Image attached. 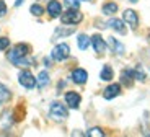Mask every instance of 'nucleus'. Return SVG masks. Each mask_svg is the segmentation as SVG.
Listing matches in <instances>:
<instances>
[{"label": "nucleus", "instance_id": "obj_30", "mask_svg": "<svg viewBox=\"0 0 150 137\" xmlns=\"http://www.w3.org/2000/svg\"><path fill=\"white\" fill-rule=\"evenodd\" d=\"M83 2H90V0H83Z\"/></svg>", "mask_w": 150, "mask_h": 137}, {"label": "nucleus", "instance_id": "obj_16", "mask_svg": "<svg viewBox=\"0 0 150 137\" xmlns=\"http://www.w3.org/2000/svg\"><path fill=\"white\" fill-rule=\"evenodd\" d=\"M36 82H38V87H39V88H44V87H47V85H49V74H47L46 70L39 72Z\"/></svg>", "mask_w": 150, "mask_h": 137}, {"label": "nucleus", "instance_id": "obj_18", "mask_svg": "<svg viewBox=\"0 0 150 137\" xmlns=\"http://www.w3.org/2000/svg\"><path fill=\"white\" fill-rule=\"evenodd\" d=\"M10 98H11V92H10V90H8L5 85H2V83H0V104H2V103H7Z\"/></svg>", "mask_w": 150, "mask_h": 137}, {"label": "nucleus", "instance_id": "obj_22", "mask_svg": "<svg viewBox=\"0 0 150 137\" xmlns=\"http://www.w3.org/2000/svg\"><path fill=\"white\" fill-rule=\"evenodd\" d=\"M132 72H134V78H137L139 82H144V80H145V72H144L142 65H135V69H134Z\"/></svg>", "mask_w": 150, "mask_h": 137}, {"label": "nucleus", "instance_id": "obj_23", "mask_svg": "<svg viewBox=\"0 0 150 137\" xmlns=\"http://www.w3.org/2000/svg\"><path fill=\"white\" fill-rule=\"evenodd\" d=\"M30 11L33 13L34 16H41L42 13H44V8H42L39 4H34V5H31V7H30Z\"/></svg>", "mask_w": 150, "mask_h": 137}, {"label": "nucleus", "instance_id": "obj_21", "mask_svg": "<svg viewBox=\"0 0 150 137\" xmlns=\"http://www.w3.org/2000/svg\"><path fill=\"white\" fill-rule=\"evenodd\" d=\"M85 137H105V132H103L101 127H91L85 134Z\"/></svg>", "mask_w": 150, "mask_h": 137}, {"label": "nucleus", "instance_id": "obj_3", "mask_svg": "<svg viewBox=\"0 0 150 137\" xmlns=\"http://www.w3.org/2000/svg\"><path fill=\"white\" fill-rule=\"evenodd\" d=\"M60 20L64 25H79L80 21L83 20V15L80 13L79 10H74V8H69L65 13L60 15Z\"/></svg>", "mask_w": 150, "mask_h": 137}, {"label": "nucleus", "instance_id": "obj_11", "mask_svg": "<svg viewBox=\"0 0 150 137\" xmlns=\"http://www.w3.org/2000/svg\"><path fill=\"white\" fill-rule=\"evenodd\" d=\"M47 13L52 18H56V16H60L62 15V5L57 2V0H51L47 4Z\"/></svg>", "mask_w": 150, "mask_h": 137}, {"label": "nucleus", "instance_id": "obj_10", "mask_svg": "<svg viewBox=\"0 0 150 137\" xmlns=\"http://www.w3.org/2000/svg\"><path fill=\"white\" fill-rule=\"evenodd\" d=\"M72 80L79 85H83L88 80V74H86L85 69H75V70H72Z\"/></svg>", "mask_w": 150, "mask_h": 137}, {"label": "nucleus", "instance_id": "obj_31", "mask_svg": "<svg viewBox=\"0 0 150 137\" xmlns=\"http://www.w3.org/2000/svg\"><path fill=\"white\" fill-rule=\"evenodd\" d=\"M147 137H150V136H147Z\"/></svg>", "mask_w": 150, "mask_h": 137}, {"label": "nucleus", "instance_id": "obj_29", "mask_svg": "<svg viewBox=\"0 0 150 137\" xmlns=\"http://www.w3.org/2000/svg\"><path fill=\"white\" fill-rule=\"evenodd\" d=\"M129 2H132V4H135V2H137V0H129Z\"/></svg>", "mask_w": 150, "mask_h": 137}, {"label": "nucleus", "instance_id": "obj_26", "mask_svg": "<svg viewBox=\"0 0 150 137\" xmlns=\"http://www.w3.org/2000/svg\"><path fill=\"white\" fill-rule=\"evenodd\" d=\"M5 13H7V5L4 0H0V16H4Z\"/></svg>", "mask_w": 150, "mask_h": 137}, {"label": "nucleus", "instance_id": "obj_19", "mask_svg": "<svg viewBox=\"0 0 150 137\" xmlns=\"http://www.w3.org/2000/svg\"><path fill=\"white\" fill-rule=\"evenodd\" d=\"M117 11V4H114V2H108V4L103 5V13L105 15H114Z\"/></svg>", "mask_w": 150, "mask_h": 137}, {"label": "nucleus", "instance_id": "obj_9", "mask_svg": "<svg viewBox=\"0 0 150 137\" xmlns=\"http://www.w3.org/2000/svg\"><path fill=\"white\" fill-rule=\"evenodd\" d=\"M119 93H121V85L119 83H111V85H108L105 88L103 97H105V100H112V98H116Z\"/></svg>", "mask_w": 150, "mask_h": 137}, {"label": "nucleus", "instance_id": "obj_24", "mask_svg": "<svg viewBox=\"0 0 150 137\" xmlns=\"http://www.w3.org/2000/svg\"><path fill=\"white\" fill-rule=\"evenodd\" d=\"M8 46H10V39L5 38V36H2V38H0V51H5Z\"/></svg>", "mask_w": 150, "mask_h": 137}, {"label": "nucleus", "instance_id": "obj_12", "mask_svg": "<svg viewBox=\"0 0 150 137\" xmlns=\"http://www.w3.org/2000/svg\"><path fill=\"white\" fill-rule=\"evenodd\" d=\"M108 26H111L114 31H117L119 34H126L127 33V30H126V26H124V21L119 18H111L108 21Z\"/></svg>", "mask_w": 150, "mask_h": 137}, {"label": "nucleus", "instance_id": "obj_6", "mask_svg": "<svg viewBox=\"0 0 150 137\" xmlns=\"http://www.w3.org/2000/svg\"><path fill=\"white\" fill-rule=\"evenodd\" d=\"M65 104H67L69 108H72V109H77V108L80 106V101H82V97H80L77 92H67L65 93Z\"/></svg>", "mask_w": 150, "mask_h": 137}, {"label": "nucleus", "instance_id": "obj_28", "mask_svg": "<svg viewBox=\"0 0 150 137\" xmlns=\"http://www.w3.org/2000/svg\"><path fill=\"white\" fill-rule=\"evenodd\" d=\"M21 4H23V0H16V2H15V7H20Z\"/></svg>", "mask_w": 150, "mask_h": 137}, {"label": "nucleus", "instance_id": "obj_13", "mask_svg": "<svg viewBox=\"0 0 150 137\" xmlns=\"http://www.w3.org/2000/svg\"><path fill=\"white\" fill-rule=\"evenodd\" d=\"M134 72L131 70V69H126V70L121 72V83L126 87H132V83H134Z\"/></svg>", "mask_w": 150, "mask_h": 137}, {"label": "nucleus", "instance_id": "obj_5", "mask_svg": "<svg viewBox=\"0 0 150 137\" xmlns=\"http://www.w3.org/2000/svg\"><path fill=\"white\" fill-rule=\"evenodd\" d=\"M18 82H20V85L21 87H25L26 90H33L34 87H36V78H34V75L31 74L30 70H23V72H20V75H18Z\"/></svg>", "mask_w": 150, "mask_h": 137}, {"label": "nucleus", "instance_id": "obj_4", "mask_svg": "<svg viewBox=\"0 0 150 137\" xmlns=\"http://www.w3.org/2000/svg\"><path fill=\"white\" fill-rule=\"evenodd\" d=\"M69 56H70V48H69V44H65V43L57 44L56 48L52 49V52H51V57H52L54 60H57V62L65 60Z\"/></svg>", "mask_w": 150, "mask_h": 137}, {"label": "nucleus", "instance_id": "obj_25", "mask_svg": "<svg viewBox=\"0 0 150 137\" xmlns=\"http://www.w3.org/2000/svg\"><path fill=\"white\" fill-rule=\"evenodd\" d=\"M65 5H67L69 8H74V10H79V5H80V2H79V0H65Z\"/></svg>", "mask_w": 150, "mask_h": 137}, {"label": "nucleus", "instance_id": "obj_7", "mask_svg": "<svg viewBox=\"0 0 150 137\" xmlns=\"http://www.w3.org/2000/svg\"><path fill=\"white\" fill-rule=\"evenodd\" d=\"M122 18L126 23H129V26H131L132 30H135L139 26V16H137V13L134 10H126L122 13Z\"/></svg>", "mask_w": 150, "mask_h": 137}, {"label": "nucleus", "instance_id": "obj_27", "mask_svg": "<svg viewBox=\"0 0 150 137\" xmlns=\"http://www.w3.org/2000/svg\"><path fill=\"white\" fill-rule=\"evenodd\" d=\"M70 137H85V134H83L82 131H74Z\"/></svg>", "mask_w": 150, "mask_h": 137}, {"label": "nucleus", "instance_id": "obj_2", "mask_svg": "<svg viewBox=\"0 0 150 137\" xmlns=\"http://www.w3.org/2000/svg\"><path fill=\"white\" fill-rule=\"evenodd\" d=\"M67 116H69V111H67V108H65V104L59 103V101L51 103V108H49V118L51 119L60 122V121H64V119H67Z\"/></svg>", "mask_w": 150, "mask_h": 137}, {"label": "nucleus", "instance_id": "obj_17", "mask_svg": "<svg viewBox=\"0 0 150 137\" xmlns=\"http://www.w3.org/2000/svg\"><path fill=\"white\" fill-rule=\"evenodd\" d=\"M90 38L86 36V34H79V39H77V44H79V49L80 51H85L88 46H90Z\"/></svg>", "mask_w": 150, "mask_h": 137}, {"label": "nucleus", "instance_id": "obj_15", "mask_svg": "<svg viewBox=\"0 0 150 137\" xmlns=\"http://www.w3.org/2000/svg\"><path fill=\"white\" fill-rule=\"evenodd\" d=\"M112 77H114V72H112L111 65H105L101 69V74H100V78H101L103 82H111Z\"/></svg>", "mask_w": 150, "mask_h": 137}, {"label": "nucleus", "instance_id": "obj_20", "mask_svg": "<svg viewBox=\"0 0 150 137\" xmlns=\"http://www.w3.org/2000/svg\"><path fill=\"white\" fill-rule=\"evenodd\" d=\"M75 31V28H67V30H64V28H57L56 30V33H54V39H59V38H62V36H69V34H72Z\"/></svg>", "mask_w": 150, "mask_h": 137}, {"label": "nucleus", "instance_id": "obj_14", "mask_svg": "<svg viewBox=\"0 0 150 137\" xmlns=\"http://www.w3.org/2000/svg\"><path fill=\"white\" fill-rule=\"evenodd\" d=\"M108 44L111 46L112 52H116V54H119V56H121V54H124V46L121 44L116 38H108Z\"/></svg>", "mask_w": 150, "mask_h": 137}, {"label": "nucleus", "instance_id": "obj_8", "mask_svg": "<svg viewBox=\"0 0 150 137\" xmlns=\"http://www.w3.org/2000/svg\"><path fill=\"white\" fill-rule=\"evenodd\" d=\"M90 41H91V46H93L95 52H98V54H103V52L106 51V43H105V39H103L100 34H95V36H91Z\"/></svg>", "mask_w": 150, "mask_h": 137}, {"label": "nucleus", "instance_id": "obj_1", "mask_svg": "<svg viewBox=\"0 0 150 137\" xmlns=\"http://www.w3.org/2000/svg\"><path fill=\"white\" fill-rule=\"evenodd\" d=\"M28 54H30V46L25 44V43H20L8 51L7 59L18 67H30L31 60L28 59Z\"/></svg>", "mask_w": 150, "mask_h": 137}]
</instances>
